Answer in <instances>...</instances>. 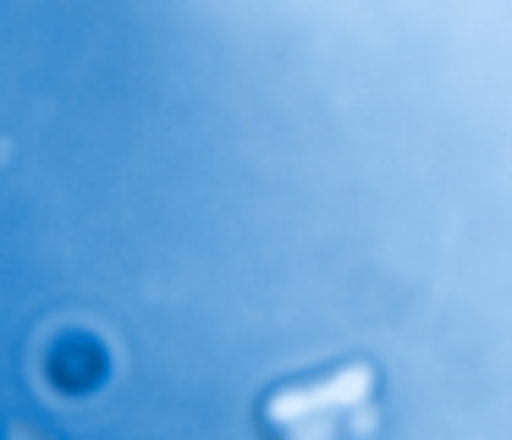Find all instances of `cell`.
Returning a JSON list of instances; mask_svg holds the SVG:
<instances>
[{
	"label": "cell",
	"mask_w": 512,
	"mask_h": 440,
	"mask_svg": "<svg viewBox=\"0 0 512 440\" xmlns=\"http://www.w3.org/2000/svg\"><path fill=\"white\" fill-rule=\"evenodd\" d=\"M369 391H375V374H369L364 363H347L331 380L281 391L276 402H270V424L292 429V424H303V418H342V413H353V407H364Z\"/></svg>",
	"instance_id": "6da1fadb"
}]
</instances>
